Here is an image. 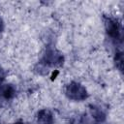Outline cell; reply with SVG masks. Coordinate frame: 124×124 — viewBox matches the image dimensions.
Wrapping results in <instances>:
<instances>
[{
	"label": "cell",
	"mask_w": 124,
	"mask_h": 124,
	"mask_svg": "<svg viewBox=\"0 0 124 124\" xmlns=\"http://www.w3.org/2000/svg\"><path fill=\"white\" fill-rule=\"evenodd\" d=\"M3 29H4V22H3V19L0 16V32H2Z\"/></svg>",
	"instance_id": "9c48e42d"
},
{
	"label": "cell",
	"mask_w": 124,
	"mask_h": 124,
	"mask_svg": "<svg viewBox=\"0 0 124 124\" xmlns=\"http://www.w3.org/2000/svg\"><path fill=\"white\" fill-rule=\"evenodd\" d=\"M5 79V71L3 70L2 66L0 65V83Z\"/></svg>",
	"instance_id": "ba28073f"
},
{
	"label": "cell",
	"mask_w": 124,
	"mask_h": 124,
	"mask_svg": "<svg viewBox=\"0 0 124 124\" xmlns=\"http://www.w3.org/2000/svg\"><path fill=\"white\" fill-rule=\"evenodd\" d=\"M38 123L39 124H53L54 118L52 113L48 109H42L38 112Z\"/></svg>",
	"instance_id": "277c9868"
},
{
	"label": "cell",
	"mask_w": 124,
	"mask_h": 124,
	"mask_svg": "<svg viewBox=\"0 0 124 124\" xmlns=\"http://www.w3.org/2000/svg\"><path fill=\"white\" fill-rule=\"evenodd\" d=\"M114 61H115V65L118 68V70L119 71H122V69H123V54H122L121 51L115 53Z\"/></svg>",
	"instance_id": "8992f818"
},
{
	"label": "cell",
	"mask_w": 124,
	"mask_h": 124,
	"mask_svg": "<svg viewBox=\"0 0 124 124\" xmlns=\"http://www.w3.org/2000/svg\"><path fill=\"white\" fill-rule=\"evenodd\" d=\"M92 115H93V117L97 120V121H103L104 119H105V113L101 110V109H98V108H95V109H93V111H92Z\"/></svg>",
	"instance_id": "52a82bcc"
},
{
	"label": "cell",
	"mask_w": 124,
	"mask_h": 124,
	"mask_svg": "<svg viewBox=\"0 0 124 124\" xmlns=\"http://www.w3.org/2000/svg\"><path fill=\"white\" fill-rule=\"evenodd\" d=\"M105 26L108 35L114 41H121L122 40V26L120 22L114 18L108 16L105 19Z\"/></svg>",
	"instance_id": "7a4b0ae2"
},
{
	"label": "cell",
	"mask_w": 124,
	"mask_h": 124,
	"mask_svg": "<svg viewBox=\"0 0 124 124\" xmlns=\"http://www.w3.org/2000/svg\"><path fill=\"white\" fill-rule=\"evenodd\" d=\"M16 95V88L12 84H2L0 86V98L11 100Z\"/></svg>",
	"instance_id": "5b68a950"
},
{
	"label": "cell",
	"mask_w": 124,
	"mask_h": 124,
	"mask_svg": "<svg viewBox=\"0 0 124 124\" xmlns=\"http://www.w3.org/2000/svg\"><path fill=\"white\" fill-rule=\"evenodd\" d=\"M64 61L63 55L53 47H47L44 57L42 59V64L47 67H57L62 65Z\"/></svg>",
	"instance_id": "3957f363"
},
{
	"label": "cell",
	"mask_w": 124,
	"mask_h": 124,
	"mask_svg": "<svg viewBox=\"0 0 124 124\" xmlns=\"http://www.w3.org/2000/svg\"><path fill=\"white\" fill-rule=\"evenodd\" d=\"M66 95L69 99L74 101H83L87 98V90L78 82L73 81L66 87Z\"/></svg>",
	"instance_id": "6da1fadb"
},
{
	"label": "cell",
	"mask_w": 124,
	"mask_h": 124,
	"mask_svg": "<svg viewBox=\"0 0 124 124\" xmlns=\"http://www.w3.org/2000/svg\"><path fill=\"white\" fill-rule=\"evenodd\" d=\"M15 124H24V123H22V122H16V123H15Z\"/></svg>",
	"instance_id": "30bf717a"
}]
</instances>
